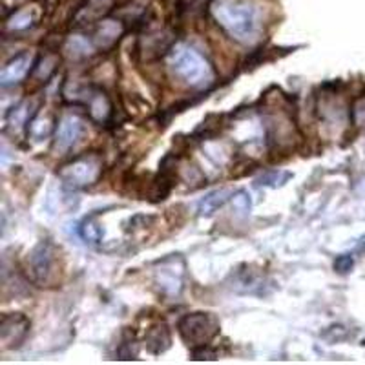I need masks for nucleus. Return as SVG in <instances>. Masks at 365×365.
<instances>
[{
  "label": "nucleus",
  "instance_id": "4468645a",
  "mask_svg": "<svg viewBox=\"0 0 365 365\" xmlns=\"http://www.w3.org/2000/svg\"><path fill=\"white\" fill-rule=\"evenodd\" d=\"M29 110H31V104L29 101H22L21 104L13 106L11 112L6 115V125L9 130H21L24 128V125H29Z\"/></svg>",
  "mask_w": 365,
  "mask_h": 365
},
{
  "label": "nucleus",
  "instance_id": "0eeeda50",
  "mask_svg": "<svg viewBox=\"0 0 365 365\" xmlns=\"http://www.w3.org/2000/svg\"><path fill=\"white\" fill-rule=\"evenodd\" d=\"M29 331V322L26 316L22 314H9L2 318L0 322V340H2V347L13 349L24 341L26 334Z\"/></svg>",
  "mask_w": 365,
  "mask_h": 365
},
{
  "label": "nucleus",
  "instance_id": "4be33fe9",
  "mask_svg": "<svg viewBox=\"0 0 365 365\" xmlns=\"http://www.w3.org/2000/svg\"><path fill=\"white\" fill-rule=\"evenodd\" d=\"M353 265H354V259L353 256H349V254L338 256L336 262H334V269H336L340 274H347L349 270L353 269Z\"/></svg>",
  "mask_w": 365,
  "mask_h": 365
},
{
  "label": "nucleus",
  "instance_id": "1a4fd4ad",
  "mask_svg": "<svg viewBox=\"0 0 365 365\" xmlns=\"http://www.w3.org/2000/svg\"><path fill=\"white\" fill-rule=\"evenodd\" d=\"M84 104H86L90 117L96 123H106L112 115V103H110L108 96L104 91L90 90L86 99H84Z\"/></svg>",
  "mask_w": 365,
  "mask_h": 365
},
{
  "label": "nucleus",
  "instance_id": "6e6552de",
  "mask_svg": "<svg viewBox=\"0 0 365 365\" xmlns=\"http://www.w3.org/2000/svg\"><path fill=\"white\" fill-rule=\"evenodd\" d=\"M35 66L34 57L29 53H21L17 57H13L2 71H0V84L2 86H13V84H19L26 75L31 71V68Z\"/></svg>",
  "mask_w": 365,
  "mask_h": 365
},
{
  "label": "nucleus",
  "instance_id": "f03ea898",
  "mask_svg": "<svg viewBox=\"0 0 365 365\" xmlns=\"http://www.w3.org/2000/svg\"><path fill=\"white\" fill-rule=\"evenodd\" d=\"M172 70L192 88H205L214 79L207 58L187 44H178L172 50Z\"/></svg>",
  "mask_w": 365,
  "mask_h": 365
},
{
  "label": "nucleus",
  "instance_id": "dca6fc26",
  "mask_svg": "<svg viewBox=\"0 0 365 365\" xmlns=\"http://www.w3.org/2000/svg\"><path fill=\"white\" fill-rule=\"evenodd\" d=\"M58 66V57L57 55H51V53H46L44 57H41L35 63L34 66V75L37 77L38 81H48L51 75L55 73Z\"/></svg>",
  "mask_w": 365,
  "mask_h": 365
},
{
  "label": "nucleus",
  "instance_id": "9d476101",
  "mask_svg": "<svg viewBox=\"0 0 365 365\" xmlns=\"http://www.w3.org/2000/svg\"><path fill=\"white\" fill-rule=\"evenodd\" d=\"M232 192L228 190V188H221V190H214L210 194H207L203 200L200 201L197 205V212H200V216H212L214 212L220 210L225 203L228 201V197H232Z\"/></svg>",
  "mask_w": 365,
  "mask_h": 365
},
{
  "label": "nucleus",
  "instance_id": "7ed1b4c3",
  "mask_svg": "<svg viewBox=\"0 0 365 365\" xmlns=\"http://www.w3.org/2000/svg\"><path fill=\"white\" fill-rule=\"evenodd\" d=\"M103 174V161L99 155H79L71 163L64 165L58 172L61 179H63L64 187L70 190H77V188L90 187Z\"/></svg>",
  "mask_w": 365,
  "mask_h": 365
},
{
  "label": "nucleus",
  "instance_id": "2eb2a0df",
  "mask_svg": "<svg viewBox=\"0 0 365 365\" xmlns=\"http://www.w3.org/2000/svg\"><path fill=\"white\" fill-rule=\"evenodd\" d=\"M51 132H53V119L50 115H41V113H37V115H34V119L29 120L28 133L34 137L35 141H42Z\"/></svg>",
  "mask_w": 365,
  "mask_h": 365
},
{
  "label": "nucleus",
  "instance_id": "a211bd4d",
  "mask_svg": "<svg viewBox=\"0 0 365 365\" xmlns=\"http://www.w3.org/2000/svg\"><path fill=\"white\" fill-rule=\"evenodd\" d=\"M292 178V174L289 172H283V170H272V172H267L265 175L257 179V185H263V187H270V188H278L283 187L289 179Z\"/></svg>",
  "mask_w": 365,
  "mask_h": 365
},
{
  "label": "nucleus",
  "instance_id": "aec40b11",
  "mask_svg": "<svg viewBox=\"0 0 365 365\" xmlns=\"http://www.w3.org/2000/svg\"><path fill=\"white\" fill-rule=\"evenodd\" d=\"M34 24V19H31V13L28 11H17L13 13V17L9 19L8 28L13 29V31H22V29L31 28Z\"/></svg>",
  "mask_w": 365,
  "mask_h": 365
},
{
  "label": "nucleus",
  "instance_id": "f257e3e1",
  "mask_svg": "<svg viewBox=\"0 0 365 365\" xmlns=\"http://www.w3.org/2000/svg\"><path fill=\"white\" fill-rule=\"evenodd\" d=\"M212 13L217 24L232 38L240 42H250L256 38L259 29V13L249 0H220Z\"/></svg>",
  "mask_w": 365,
  "mask_h": 365
},
{
  "label": "nucleus",
  "instance_id": "ddd939ff",
  "mask_svg": "<svg viewBox=\"0 0 365 365\" xmlns=\"http://www.w3.org/2000/svg\"><path fill=\"white\" fill-rule=\"evenodd\" d=\"M158 283L166 294H179L181 291V272L175 274L174 267H163L158 272Z\"/></svg>",
  "mask_w": 365,
  "mask_h": 365
},
{
  "label": "nucleus",
  "instance_id": "6ab92c4d",
  "mask_svg": "<svg viewBox=\"0 0 365 365\" xmlns=\"http://www.w3.org/2000/svg\"><path fill=\"white\" fill-rule=\"evenodd\" d=\"M232 207L240 216H249L250 208H252V200L247 190H237L232 195Z\"/></svg>",
  "mask_w": 365,
  "mask_h": 365
},
{
  "label": "nucleus",
  "instance_id": "f3484780",
  "mask_svg": "<svg viewBox=\"0 0 365 365\" xmlns=\"http://www.w3.org/2000/svg\"><path fill=\"white\" fill-rule=\"evenodd\" d=\"M79 234L86 243H91V245L99 243L101 237H103V230H101V227L96 223L93 217H88V220H84L83 223H81Z\"/></svg>",
  "mask_w": 365,
  "mask_h": 365
},
{
  "label": "nucleus",
  "instance_id": "412c9836",
  "mask_svg": "<svg viewBox=\"0 0 365 365\" xmlns=\"http://www.w3.org/2000/svg\"><path fill=\"white\" fill-rule=\"evenodd\" d=\"M68 51L73 57H84V55H88L91 51V44L84 37H71L70 42H68Z\"/></svg>",
  "mask_w": 365,
  "mask_h": 365
},
{
  "label": "nucleus",
  "instance_id": "f8f14e48",
  "mask_svg": "<svg viewBox=\"0 0 365 365\" xmlns=\"http://www.w3.org/2000/svg\"><path fill=\"white\" fill-rule=\"evenodd\" d=\"M123 34H125V28L119 21H103L97 29V44L101 48H112Z\"/></svg>",
  "mask_w": 365,
  "mask_h": 365
},
{
  "label": "nucleus",
  "instance_id": "9b49d317",
  "mask_svg": "<svg viewBox=\"0 0 365 365\" xmlns=\"http://www.w3.org/2000/svg\"><path fill=\"white\" fill-rule=\"evenodd\" d=\"M145 341L150 353L161 354L170 347V332H168L166 325H155L146 332Z\"/></svg>",
  "mask_w": 365,
  "mask_h": 365
},
{
  "label": "nucleus",
  "instance_id": "20e7f679",
  "mask_svg": "<svg viewBox=\"0 0 365 365\" xmlns=\"http://www.w3.org/2000/svg\"><path fill=\"white\" fill-rule=\"evenodd\" d=\"M179 334L192 349L208 345V341L220 332V324L208 312H194L179 319Z\"/></svg>",
  "mask_w": 365,
  "mask_h": 365
},
{
  "label": "nucleus",
  "instance_id": "39448f33",
  "mask_svg": "<svg viewBox=\"0 0 365 365\" xmlns=\"http://www.w3.org/2000/svg\"><path fill=\"white\" fill-rule=\"evenodd\" d=\"M55 247L50 241H41L29 256V272L38 285H44L55 278Z\"/></svg>",
  "mask_w": 365,
  "mask_h": 365
},
{
  "label": "nucleus",
  "instance_id": "423d86ee",
  "mask_svg": "<svg viewBox=\"0 0 365 365\" xmlns=\"http://www.w3.org/2000/svg\"><path fill=\"white\" fill-rule=\"evenodd\" d=\"M84 132V123L79 115L75 113H66L58 119L55 126V146L58 150H70L75 143L79 141Z\"/></svg>",
  "mask_w": 365,
  "mask_h": 365
},
{
  "label": "nucleus",
  "instance_id": "5701e85b",
  "mask_svg": "<svg viewBox=\"0 0 365 365\" xmlns=\"http://www.w3.org/2000/svg\"><path fill=\"white\" fill-rule=\"evenodd\" d=\"M356 252H358V254H365V236H361L360 241H358Z\"/></svg>",
  "mask_w": 365,
  "mask_h": 365
}]
</instances>
